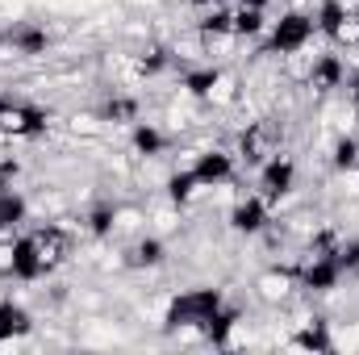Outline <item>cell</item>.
<instances>
[{"label":"cell","mask_w":359,"mask_h":355,"mask_svg":"<svg viewBox=\"0 0 359 355\" xmlns=\"http://www.w3.org/2000/svg\"><path fill=\"white\" fill-rule=\"evenodd\" d=\"M226 305V293L213 288V284H201V288H184L180 297L168 301V314H163V330H201L217 309Z\"/></svg>","instance_id":"6da1fadb"},{"label":"cell","mask_w":359,"mask_h":355,"mask_svg":"<svg viewBox=\"0 0 359 355\" xmlns=\"http://www.w3.org/2000/svg\"><path fill=\"white\" fill-rule=\"evenodd\" d=\"M313 34H318V25H313V13H301V8H292V13H284L280 21H271V38H268V55H301L309 42H313Z\"/></svg>","instance_id":"7a4b0ae2"},{"label":"cell","mask_w":359,"mask_h":355,"mask_svg":"<svg viewBox=\"0 0 359 355\" xmlns=\"http://www.w3.org/2000/svg\"><path fill=\"white\" fill-rule=\"evenodd\" d=\"M297 284L305 288V293H334L339 284H343V267H339V260H334V251H313L309 260H305V267L297 272Z\"/></svg>","instance_id":"3957f363"},{"label":"cell","mask_w":359,"mask_h":355,"mask_svg":"<svg viewBox=\"0 0 359 355\" xmlns=\"http://www.w3.org/2000/svg\"><path fill=\"white\" fill-rule=\"evenodd\" d=\"M292 184H297V163L288 155H271L268 163H264V172H259V196L268 205H280L292 192Z\"/></svg>","instance_id":"277c9868"},{"label":"cell","mask_w":359,"mask_h":355,"mask_svg":"<svg viewBox=\"0 0 359 355\" xmlns=\"http://www.w3.org/2000/svg\"><path fill=\"white\" fill-rule=\"evenodd\" d=\"M4 267H8L13 280H42V276H46V264H42L38 239H34V234L13 239V247H8V264Z\"/></svg>","instance_id":"5b68a950"},{"label":"cell","mask_w":359,"mask_h":355,"mask_svg":"<svg viewBox=\"0 0 359 355\" xmlns=\"http://www.w3.org/2000/svg\"><path fill=\"white\" fill-rule=\"evenodd\" d=\"M268 222H271V205L259 192L243 196V201L230 209V230H234V234H247V239H251V234H264Z\"/></svg>","instance_id":"8992f818"},{"label":"cell","mask_w":359,"mask_h":355,"mask_svg":"<svg viewBox=\"0 0 359 355\" xmlns=\"http://www.w3.org/2000/svg\"><path fill=\"white\" fill-rule=\"evenodd\" d=\"M192 176L201 188H222L234 180V155L230 151H201L192 163Z\"/></svg>","instance_id":"52a82bcc"},{"label":"cell","mask_w":359,"mask_h":355,"mask_svg":"<svg viewBox=\"0 0 359 355\" xmlns=\"http://www.w3.org/2000/svg\"><path fill=\"white\" fill-rule=\"evenodd\" d=\"M46 130H50V109H42L34 100H17L8 134H17V138H46Z\"/></svg>","instance_id":"ba28073f"},{"label":"cell","mask_w":359,"mask_h":355,"mask_svg":"<svg viewBox=\"0 0 359 355\" xmlns=\"http://www.w3.org/2000/svg\"><path fill=\"white\" fill-rule=\"evenodd\" d=\"M8 46L17 55L34 59V55H46L50 51V34L42 25H34V21H17V25H8Z\"/></svg>","instance_id":"9c48e42d"},{"label":"cell","mask_w":359,"mask_h":355,"mask_svg":"<svg viewBox=\"0 0 359 355\" xmlns=\"http://www.w3.org/2000/svg\"><path fill=\"white\" fill-rule=\"evenodd\" d=\"M313 25H318L322 38L339 42V38L347 34V25H351V8H347V0H322L318 13H313Z\"/></svg>","instance_id":"30bf717a"},{"label":"cell","mask_w":359,"mask_h":355,"mask_svg":"<svg viewBox=\"0 0 359 355\" xmlns=\"http://www.w3.org/2000/svg\"><path fill=\"white\" fill-rule=\"evenodd\" d=\"M34 239H38V251H42L46 272H55V267L67 260V251H72V234H67L63 226H38Z\"/></svg>","instance_id":"8fae6325"},{"label":"cell","mask_w":359,"mask_h":355,"mask_svg":"<svg viewBox=\"0 0 359 355\" xmlns=\"http://www.w3.org/2000/svg\"><path fill=\"white\" fill-rule=\"evenodd\" d=\"M343 80H347V63H343V55L326 51V55H318V59H313V67H309V84H313L318 92L343 88Z\"/></svg>","instance_id":"7c38bea8"},{"label":"cell","mask_w":359,"mask_h":355,"mask_svg":"<svg viewBox=\"0 0 359 355\" xmlns=\"http://www.w3.org/2000/svg\"><path fill=\"white\" fill-rule=\"evenodd\" d=\"M29 330H34L29 309H25V305H17V301H0V347H4V343H13V339H25Z\"/></svg>","instance_id":"4fadbf2b"},{"label":"cell","mask_w":359,"mask_h":355,"mask_svg":"<svg viewBox=\"0 0 359 355\" xmlns=\"http://www.w3.org/2000/svg\"><path fill=\"white\" fill-rule=\"evenodd\" d=\"M130 147H134L142 159H159V155L168 151V134H163L155 121H134V130H130Z\"/></svg>","instance_id":"5bb4252c"},{"label":"cell","mask_w":359,"mask_h":355,"mask_svg":"<svg viewBox=\"0 0 359 355\" xmlns=\"http://www.w3.org/2000/svg\"><path fill=\"white\" fill-rule=\"evenodd\" d=\"M238 309L234 305H222L205 326H201V335H205V343H213V347H230V335H234V326H238Z\"/></svg>","instance_id":"9a60e30c"},{"label":"cell","mask_w":359,"mask_h":355,"mask_svg":"<svg viewBox=\"0 0 359 355\" xmlns=\"http://www.w3.org/2000/svg\"><path fill=\"white\" fill-rule=\"evenodd\" d=\"M292 347H301V351H334L330 322H326V318H309V322L292 335Z\"/></svg>","instance_id":"2e32d148"},{"label":"cell","mask_w":359,"mask_h":355,"mask_svg":"<svg viewBox=\"0 0 359 355\" xmlns=\"http://www.w3.org/2000/svg\"><path fill=\"white\" fill-rule=\"evenodd\" d=\"M25 213H29L25 196H21L13 184H0V234H13V230L25 222Z\"/></svg>","instance_id":"e0dca14e"},{"label":"cell","mask_w":359,"mask_h":355,"mask_svg":"<svg viewBox=\"0 0 359 355\" xmlns=\"http://www.w3.org/2000/svg\"><path fill=\"white\" fill-rule=\"evenodd\" d=\"M196 34L209 42V38H226V34H234V13L226 8V4H213V8H205L201 13V21H196Z\"/></svg>","instance_id":"ac0fdd59"},{"label":"cell","mask_w":359,"mask_h":355,"mask_svg":"<svg viewBox=\"0 0 359 355\" xmlns=\"http://www.w3.org/2000/svg\"><path fill=\"white\" fill-rule=\"evenodd\" d=\"M126 264L130 267H159L168 264V247L159 239H138L130 251H126Z\"/></svg>","instance_id":"d6986e66"},{"label":"cell","mask_w":359,"mask_h":355,"mask_svg":"<svg viewBox=\"0 0 359 355\" xmlns=\"http://www.w3.org/2000/svg\"><path fill=\"white\" fill-rule=\"evenodd\" d=\"M84 226H88L92 239H109V234H113V226H117V205H113V201L92 205L88 217H84Z\"/></svg>","instance_id":"ffe728a7"},{"label":"cell","mask_w":359,"mask_h":355,"mask_svg":"<svg viewBox=\"0 0 359 355\" xmlns=\"http://www.w3.org/2000/svg\"><path fill=\"white\" fill-rule=\"evenodd\" d=\"M217 84H222V67H192V72H184V92L188 96H209Z\"/></svg>","instance_id":"44dd1931"},{"label":"cell","mask_w":359,"mask_h":355,"mask_svg":"<svg viewBox=\"0 0 359 355\" xmlns=\"http://www.w3.org/2000/svg\"><path fill=\"white\" fill-rule=\"evenodd\" d=\"M196 192H201V184H196V176H192V168L168 176V201H172V205H188Z\"/></svg>","instance_id":"7402d4cb"},{"label":"cell","mask_w":359,"mask_h":355,"mask_svg":"<svg viewBox=\"0 0 359 355\" xmlns=\"http://www.w3.org/2000/svg\"><path fill=\"white\" fill-rule=\"evenodd\" d=\"M238 155H243V163L247 168H255V163H264V126H251V130H243V138H238Z\"/></svg>","instance_id":"603a6c76"},{"label":"cell","mask_w":359,"mask_h":355,"mask_svg":"<svg viewBox=\"0 0 359 355\" xmlns=\"http://www.w3.org/2000/svg\"><path fill=\"white\" fill-rule=\"evenodd\" d=\"M168 67H172V51H168V46H151V51L138 59V76H147V80L163 76Z\"/></svg>","instance_id":"cb8c5ba5"},{"label":"cell","mask_w":359,"mask_h":355,"mask_svg":"<svg viewBox=\"0 0 359 355\" xmlns=\"http://www.w3.org/2000/svg\"><path fill=\"white\" fill-rule=\"evenodd\" d=\"M264 34V8H238L234 13V38H259Z\"/></svg>","instance_id":"d4e9b609"},{"label":"cell","mask_w":359,"mask_h":355,"mask_svg":"<svg viewBox=\"0 0 359 355\" xmlns=\"http://www.w3.org/2000/svg\"><path fill=\"white\" fill-rule=\"evenodd\" d=\"M330 163L339 172H355L359 168V138H339L334 151H330Z\"/></svg>","instance_id":"484cf974"},{"label":"cell","mask_w":359,"mask_h":355,"mask_svg":"<svg viewBox=\"0 0 359 355\" xmlns=\"http://www.w3.org/2000/svg\"><path fill=\"white\" fill-rule=\"evenodd\" d=\"M100 117L104 121H138V100L134 96H117V100H109L100 109Z\"/></svg>","instance_id":"4316f807"},{"label":"cell","mask_w":359,"mask_h":355,"mask_svg":"<svg viewBox=\"0 0 359 355\" xmlns=\"http://www.w3.org/2000/svg\"><path fill=\"white\" fill-rule=\"evenodd\" d=\"M334 260L343 267V276H355L359 272V234L355 239H343V243L334 247Z\"/></svg>","instance_id":"83f0119b"},{"label":"cell","mask_w":359,"mask_h":355,"mask_svg":"<svg viewBox=\"0 0 359 355\" xmlns=\"http://www.w3.org/2000/svg\"><path fill=\"white\" fill-rule=\"evenodd\" d=\"M13 109H17V100H13L8 92H0V130L13 126Z\"/></svg>","instance_id":"f1b7e54d"},{"label":"cell","mask_w":359,"mask_h":355,"mask_svg":"<svg viewBox=\"0 0 359 355\" xmlns=\"http://www.w3.org/2000/svg\"><path fill=\"white\" fill-rule=\"evenodd\" d=\"M17 176H21V163L17 159H0V184H13Z\"/></svg>","instance_id":"f546056e"},{"label":"cell","mask_w":359,"mask_h":355,"mask_svg":"<svg viewBox=\"0 0 359 355\" xmlns=\"http://www.w3.org/2000/svg\"><path fill=\"white\" fill-rule=\"evenodd\" d=\"M347 92H351V105H355V109H359V72H355V76H351V84H347Z\"/></svg>","instance_id":"4dcf8cb0"},{"label":"cell","mask_w":359,"mask_h":355,"mask_svg":"<svg viewBox=\"0 0 359 355\" xmlns=\"http://www.w3.org/2000/svg\"><path fill=\"white\" fill-rule=\"evenodd\" d=\"M238 8H268V0H238Z\"/></svg>","instance_id":"1f68e13d"},{"label":"cell","mask_w":359,"mask_h":355,"mask_svg":"<svg viewBox=\"0 0 359 355\" xmlns=\"http://www.w3.org/2000/svg\"><path fill=\"white\" fill-rule=\"evenodd\" d=\"M188 4H196V8H213V0H188Z\"/></svg>","instance_id":"d6a6232c"},{"label":"cell","mask_w":359,"mask_h":355,"mask_svg":"<svg viewBox=\"0 0 359 355\" xmlns=\"http://www.w3.org/2000/svg\"><path fill=\"white\" fill-rule=\"evenodd\" d=\"M4 46H8V29L0 25V51H4Z\"/></svg>","instance_id":"836d02e7"},{"label":"cell","mask_w":359,"mask_h":355,"mask_svg":"<svg viewBox=\"0 0 359 355\" xmlns=\"http://www.w3.org/2000/svg\"><path fill=\"white\" fill-rule=\"evenodd\" d=\"M351 25H355V34H359V4L351 8Z\"/></svg>","instance_id":"e575fe53"},{"label":"cell","mask_w":359,"mask_h":355,"mask_svg":"<svg viewBox=\"0 0 359 355\" xmlns=\"http://www.w3.org/2000/svg\"><path fill=\"white\" fill-rule=\"evenodd\" d=\"M213 4H226V0H213Z\"/></svg>","instance_id":"d590c367"}]
</instances>
